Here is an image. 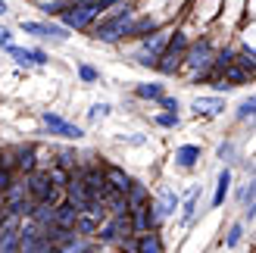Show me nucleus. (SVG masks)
I'll list each match as a JSON object with an SVG mask.
<instances>
[{
  "label": "nucleus",
  "instance_id": "obj_1",
  "mask_svg": "<svg viewBox=\"0 0 256 253\" xmlns=\"http://www.w3.org/2000/svg\"><path fill=\"white\" fill-rule=\"evenodd\" d=\"M134 19V6H119V12H112L110 19H100L94 25V38L104 44H116L128 34V22Z\"/></svg>",
  "mask_w": 256,
  "mask_h": 253
},
{
  "label": "nucleus",
  "instance_id": "obj_2",
  "mask_svg": "<svg viewBox=\"0 0 256 253\" xmlns=\"http://www.w3.org/2000/svg\"><path fill=\"white\" fill-rule=\"evenodd\" d=\"M97 16H104L100 12V4L97 0H82V4H66L62 10V25L66 28H88Z\"/></svg>",
  "mask_w": 256,
  "mask_h": 253
},
{
  "label": "nucleus",
  "instance_id": "obj_3",
  "mask_svg": "<svg viewBox=\"0 0 256 253\" xmlns=\"http://www.w3.org/2000/svg\"><path fill=\"white\" fill-rule=\"evenodd\" d=\"M25 191L32 194L34 204H47V206H56L60 204V191H56V184L50 182V175L47 172H28V184H25Z\"/></svg>",
  "mask_w": 256,
  "mask_h": 253
},
{
  "label": "nucleus",
  "instance_id": "obj_4",
  "mask_svg": "<svg viewBox=\"0 0 256 253\" xmlns=\"http://www.w3.org/2000/svg\"><path fill=\"white\" fill-rule=\"evenodd\" d=\"M182 62H188L190 69H197V72L206 75V69L212 66V44H210V38H203V41H197V44H188Z\"/></svg>",
  "mask_w": 256,
  "mask_h": 253
},
{
  "label": "nucleus",
  "instance_id": "obj_5",
  "mask_svg": "<svg viewBox=\"0 0 256 253\" xmlns=\"http://www.w3.org/2000/svg\"><path fill=\"white\" fill-rule=\"evenodd\" d=\"M41 122L50 128V134L66 138V141H78V138L84 134V132L78 128V125H75V122H66L62 116H56V112H50V110H47V112H41Z\"/></svg>",
  "mask_w": 256,
  "mask_h": 253
},
{
  "label": "nucleus",
  "instance_id": "obj_6",
  "mask_svg": "<svg viewBox=\"0 0 256 253\" xmlns=\"http://www.w3.org/2000/svg\"><path fill=\"white\" fill-rule=\"evenodd\" d=\"M22 32L25 34H34V38H56V41H66L69 38V28L66 25H50V22H32V19H22Z\"/></svg>",
  "mask_w": 256,
  "mask_h": 253
},
{
  "label": "nucleus",
  "instance_id": "obj_7",
  "mask_svg": "<svg viewBox=\"0 0 256 253\" xmlns=\"http://www.w3.org/2000/svg\"><path fill=\"white\" fill-rule=\"evenodd\" d=\"M175 210H178V194L172 191V188H160V197H156V204L150 206V216H153V222H162V219H169V216H175Z\"/></svg>",
  "mask_w": 256,
  "mask_h": 253
},
{
  "label": "nucleus",
  "instance_id": "obj_8",
  "mask_svg": "<svg viewBox=\"0 0 256 253\" xmlns=\"http://www.w3.org/2000/svg\"><path fill=\"white\" fill-rule=\"evenodd\" d=\"M82 184H84V191H88V197H91V200H104L106 191H110L106 178H104V172H100V169H84Z\"/></svg>",
  "mask_w": 256,
  "mask_h": 253
},
{
  "label": "nucleus",
  "instance_id": "obj_9",
  "mask_svg": "<svg viewBox=\"0 0 256 253\" xmlns=\"http://www.w3.org/2000/svg\"><path fill=\"white\" fill-rule=\"evenodd\" d=\"M62 188H66V197H69V204L75 206V210H84L88 204H91V197H88V191H84V184H82V175H78V178H66V184H62Z\"/></svg>",
  "mask_w": 256,
  "mask_h": 253
},
{
  "label": "nucleus",
  "instance_id": "obj_10",
  "mask_svg": "<svg viewBox=\"0 0 256 253\" xmlns=\"http://www.w3.org/2000/svg\"><path fill=\"white\" fill-rule=\"evenodd\" d=\"M104 178H106V188L116 194H128V188H132V178L119 169V166H106L104 169Z\"/></svg>",
  "mask_w": 256,
  "mask_h": 253
},
{
  "label": "nucleus",
  "instance_id": "obj_11",
  "mask_svg": "<svg viewBox=\"0 0 256 253\" xmlns=\"http://www.w3.org/2000/svg\"><path fill=\"white\" fill-rule=\"evenodd\" d=\"M190 110H194L197 116H219L225 110V100L222 97H197L194 104H190Z\"/></svg>",
  "mask_w": 256,
  "mask_h": 253
},
{
  "label": "nucleus",
  "instance_id": "obj_12",
  "mask_svg": "<svg viewBox=\"0 0 256 253\" xmlns=\"http://www.w3.org/2000/svg\"><path fill=\"white\" fill-rule=\"evenodd\" d=\"M219 75H222V82H225L228 88H238V84H244V82L250 78V72H247V69H240L238 62H232V66H225Z\"/></svg>",
  "mask_w": 256,
  "mask_h": 253
},
{
  "label": "nucleus",
  "instance_id": "obj_13",
  "mask_svg": "<svg viewBox=\"0 0 256 253\" xmlns=\"http://www.w3.org/2000/svg\"><path fill=\"white\" fill-rule=\"evenodd\" d=\"M197 160H200V147H194V144H184V147L175 150V162H178L182 169L197 166Z\"/></svg>",
  "mask_w": 256,
  "mask_h": 253
},
{
  "label": "nucleus",
  "instance_id": "obj_14",
  "mask_svg": "<svg viewBox=\"0 0 256 253\" xmlns=\"http://www.w3.org/2000/svg\"><path fill=\"white\" fill-rule=\"evenodd\" d=\"M200 194H203V188L200 184H194L188 191V197H184V212H182V222L188 225L190 219H194V212H197V200H200Z\"/></svg>",
  "mask_w": 256,
  "mask_h": 253
},
{
  "label": "nucleus",
  "instance_id": "obj_15",
  "mask_svg": "<svg viewBox=\"0 0 256 253\" xmlns=\"http://www.w3.org/2000/svg\"><path fill=\"white\" fill-rule=\"evenodd\" d=\"M228 188H232V169H222L219 172V184H216V197H212V206H222L225 204V194H228Z\"/></svg>",
  "mask_w": 256,
  "mask_h": 253
},
{
  "label": "nucleus",
  "instance_id": "obj_16",
  "mask_svg": "<svg viewBox=\"0 0 256 253\" xmlns=\"http://www.w3.org/2000/svg\"><path fill=\"white\" fill-rule=\"evenodd\" d=\"M4 50L19 62V66H25V69L34 66V50H25V47H16V44H10V47H4Z\"/></svg>",
  "mask_w": 256,
  "mask_h": 253
},
{
  "label": "nucleus",
  "instance_id": "obj_17",
  "mask_svg": "<svg viewBox=\"0 0 256 253\" xmlns=\"http://www.w3.org/2000/svg\"><path fill=\"white\" fill-rule=\"evenodd\" d=\"M138 253H162V244H160V238L156 234H144L140 232V241H138Z\"/></svg>",
  "mask_w": 256,
  "mask_h": 253
},
{
  "label": "nucleus",
  "instance_id": "obj_18",
  "mask_svg": "<svg viewBox=\"0 0 256 253\" xmlns=\"http://www.w3.org/2000/svg\"><path fill=\"white\" fill-rule=\"evenodd\" d=\"M134 94H138V97H144V100H160L166 91H162V84L147 82V84H138V88H134Z\"/></svg>",
  "mask_w": 256,
  "mask_h": 253
},
{
  "label": "nucleus",
  "instance_id": "obj_19",
  "mask_svg": "<svg viewBox=\"0 0 256 253\" xmlns=\"http://www.w3.org/2000/svg\"><path fill=\"white\" fill-rule=\"evenodd\" d=\"M16 156H19L16 166H19L22 172H32V169H34V150H32V147H19Z\"/></svg>",
  "mask_w": 256,
  "mask_h": 253
},
{
  "label": "nucleus",
  "instance_id": "obj_20",
  "mask_svg": "<svg viewBox=\"0 0 256 253\" xmlns=\"http://www.w3.org/2000/svg\"><path fill=\"white\" fill-rule=\"evenodd\" d=\"M78 78H82L84 84H91V82L100 78V72H97L94 66H88V62H78Z\"/></svg>",
  "mask_w": 256,
  "mask_h": 253
},
{
  "label": "nucleus",
  "instance_id": "obj_21",
  "mask_svg": "<svg viewBox=\"0 0 256 253\" xmlns=\"http://www.w3.org/2000/svg\"><path fill=\"white\" fill-rule=\"evenodd\" d=\"M253 110H256V100H253V97H247L244 104L238 106V119H253Z\"/></svg>",
  "mask_w": 256,
  "mask_h": 253
},
{
  "label": "nucleus",
  "instance_id": "obj_22",
  "mask_svg": "<svg viewBox=\"0 0 256 253\" xmlns=\"http://www.w3.org/2000/svg\"><path fill=\"white\" fill-rule=\"evenodd\" d=\"M240 238H244V228H240V225H232V232H228V247H238L240 244Z\"/></svg>",
  "mask_w": 256,
  "mask_h": 253
},
{
  "label": "nucleus",
  "instance_id": "obj_23",
  "mask_svg": "<svg viewBox=\"0 0 256 253\" xmlns=\"http://www.w3.org/2000/svg\"><path fill=\"white\" fill-rule=\"evenodd\" d=\"M88 116H91L94 122H97V119H106V116H110V106H106V104H94V106H91V112H88Z\"/></svg>",
  "mask_w": 256,
  "mask_h": 253
},
{
  "label": "nucleus",
  "instance_id": "obj_24",
  "mask_svg": "<svg viewBox=\"0 0 256 253\" xmlns=\"http://www.w3.org/2000/svg\"><path fill=\"white\" fill-rule=\"evenodd\" d=\"M160 125H166V128H172V125H178V112H162V116H156Z\"/></svg>",
  "mask_w": 256,
  "mask_h": 253
},
{
  "label": "nucleus",
  "instance_id": "obj_25",
  "mask_svg": "<svg viewBox=\"0 0 256 253\" xmlns=\"http://www.w3.org/2000/svg\"><path fill=\"white\" fill-rule=\"evenodd\" d=\"M10 184H12V172H10V169H4V166H0V194H4V191H6Z\"/></svg>",
  "mask_w": 256,
  "mask_h": 253
},
{
  "label": "nucleus",
  "instance_id": "obj_26",
  "mask_svg": "<svg viewBox=\"0 0 256 253\" xmlns=\"http://www.w3.org/2000/svg\"><path fill=\"white\" fill-rule=\"evenodd\" d=\"M219 156H222L225 162H232V156H234V144H222V147H219Z\"/></svg>",
  "mask_w": 256,
  "mask_h": 253
},
{
  "label": "nucleus",
  "instance_id": "obj_27",
  "mask_svg": "<svg viewBox=\"0 0 256 253\" xmlns=\"http://www.w3.org/2000/svg\"><path fill=\"white\" fill-rule=\"evenodd\" d=\"M160 104L169 110V112H178V100H175V97H166V94H162V97H160Z\"/></svg>",
  "mask_w": 256,
  "mask_h": 253
},
{
  "label": "nucleus",
  "instance_id": "obj_28",
  "mask_svg": "<svg viewBox=\"0 0 256 253\" xmlns=\"http://www.w3.org/2000/svg\"><path fill=\"white\" fill-rule=\"evenodd\" d=\"M12 44V32L10 28H0V47H10Z\"/></svg>",
  "mask_w": 256,
  "mask_h": 253
},
{
  "label": "nucleus",
  "instance_id": "obj_29",
  "mask_svg": "<svg viewBox=\"0 0 256 253\" xmlns=\"http://www.w3.org/2000/svg\"><path fill=\"white\" fill-rule=\"evenodd\" d=\"M4 12H10V6H6V0H0V16H4Z\"/></svg>",
  "mask_w": 256,
  "mask_h": 253
}]
</instances>
